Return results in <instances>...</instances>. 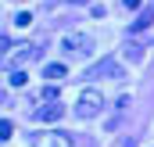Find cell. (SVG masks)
<instances>
[{"label":"cell","mask_w":154,"mask_h":147,"mask_svg":"<svg viewBox=\"0 0 154 147\" xmlns=\"http://www.w3.org/2000/svg\"><path fill=\"white\" fill-rule=\"evenodd\" d=\"M122 4H125L129 11H136V7H140V0H122Z\"/></svg>","instance_id":"obj_14"},{"label":"cell","mask_w":154,"mask_h":147,"mask_svg":"<svg viewBox=\"0 0 154 147\" xmlns=\"http://www.w3.org/2000/svg\"><path fill=\"white\" fill-rule=\"evenodd\" d=\"M43 101H47V104L57 101V86H47V90H43Z\"/></svg>","instance_id":"obj_13"},{"label":"cell","mask_w":154,"mask_h":147,"mask_svg":"<svg viewBox=\"0 0 154 147\" xmlns=\"http://www.w3.org/2000/svg\"><path fill=\"white\" fill-rule=\"evenodd\" d=\"M61 115H65V108H61L57 101H50V104H43V108H36V118H39V122H57Z\"/></svg>","instance_id":"obj_5"},{"label":"cell","mask_w":154,"mask_h":147,"mask_svg":"<svg viewBox=\"0 0 154 147\" xmlns=\"http://www.w3.org/2000/svg\"><path fill=\"white\" fill-rule=\"evenodd\" d=\"M100 108H104V93H100V90H93V86H90V90H82V93H79V101H75L79 118H93Z\"/></svg>","instance_id":"obj_1"},{"label":"cell","mask_w":154,"mask_h":147,"mask_svg":"<svg viewBox=\"0 0 154 147\" xmlns=\"http://www.w3.org/2000/svg\"><path fill=\"white\" fill-rule=\"evenodd\" d=\"M32 54H36V47H32V43H22V47L14 50V58H18V61H29Z\"/></svg>","instance_id":"obj_8"},{"label":"cell","mask_w":154,"mask_h":147,"mask_svg":"<svg viewBox=\"0 0 154 147\" xmlns=\"http://www.w3.org/2000/svg\"><path fill=\"white\" fill-rule=\"evenodd\" d=\"M14 25H18V29L32 25V14H29V11H18V14H14Z\"/></svg>","instance_id":"obj_11"},{"label":"cell","mask_w":154,"mask_h":147,"mask_svg":"<svg viewBox=\"0 0 154 147\" xmlns=\"http://www.w3.org/2000/svg\"><path fill=\"white\" fill-rule=\"evenodd\" d=\"M151 22H154V11H143V14L136 18V25H133V33H140V29H147Z\"/></svg>","instance_id":"obj_9"},{"label":"cell","mask_w":154,"mask_h":147,"mask_svg":"<svg viewBox=\"0 0 154 147\" xmlns=\"http://www.w3.org/2000/svg\"><path fill=\"white\" fill-rule=\"evenodd\" d=\"M61 43H65V50H72V54H90V47H93L90 36H75V33H72V36H65Z\"/></svg>","instance_id":"obj_4"},{"label":"cell","mask_w":154,"mask_h":147,"mask_svg":"<svg viewBox=\"0 0 154 147\" xmlns=\"http://www.w3.org/2000/svg\"><path fill=\"white\" fill-rule=\"evenodd\" d=\"M122 54H125V61H140V58H143V47H140V43H125Z\"/></svg>","instance_id":"obj_7"},{"label":"cell","mask_w":154,"mask_h":147,"mask_svg":"<svg viewBox=\"0 0 154 147\" xmlns=\"http://www.w3.org/2000/svg\"><path fill=\"white\" fill-rule=\"evenodd\" d=\"M11 133H14V126L4 118V122H0V140H11Z\"/></svg>","instance_id":"obj_12"},{"label":"cell","mask_w":154,"mask_h":147,"mask_svg":"<svg viewBox=\"0 0 154 147\" xmlns=\"http://www.w3.org/2000/svg\"><path fill=\"white\" fill-rule=\"evenodd\" d=\"M36 147H72V136L68 133H43V136H36Z\"/></svg>","instance_id":"obj_3"},{"label":"cell","mask_w":154,"mask_h":147,"mask_svg":"<svg viewBox=\"0 0 154 147\" xmlns=\"http://www.w3.org/2000/svg\"><path fill=\"white\" fill-rule=\"evenodd\" d=\"M97 75H108V79H122V65H115V61H97L90 72H86V79H97Z\"/></svg>","instance_id":"obj_2"},{"label":"cell","mask_w":154,"mask_h":147,"mask_svg":"<svg viewBox=\"0 0 154 147\" xmlns=\"http://www.w3.org/2000/svg\"><path fill=\"white\" fill-rule=\"evenodd\" d=\"M7 83H11V86H25V83H29V75L18 68V72H11V75H7Z\"/></svg>","instance_id":"obj_10"},{"label":"cell","mask_w":154,"mask_h":147,"mask_svg":"<svg viewBox=\"0 0 154 147\" xmlns=\"http://www.w3.org/2000/svg\"><path fill=\"white\" fill-rule=\"evenodd\" d=\"M68 75V68L61 65V61H50V65H43V79L50 83V79H65Z\"/></svg>","instance_id":"obj_6"}]
</instances>
